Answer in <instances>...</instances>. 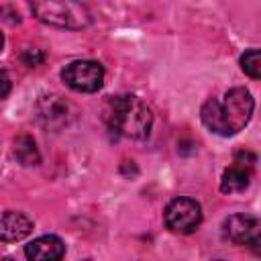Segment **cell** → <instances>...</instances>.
Wrapping results in <instances>:
<instances>
[{
    "label": "cell",
    "instance_id": "cell-1",
    "mask_svg": "<svg viewBox=\"0 0 261 261\" xmlns=\"http://www.w3.org/2000/svg\"><path fill=\"white\" fill-rule=\"evenodd\" d=\"M255 100L249 90L232 88L220 98H208L200 110L206 128L220 137H230L243 130L253 116Z\"/></svg>",
    "mask_w": 261,
    "mask_h": 261
},
{
    "label": "cell",
    "instance_id": "cell-2",
    "mask_svg": "<svg viewBox=\"0 0 261 261\" xmlns=\"http://www.w3.org/2000/svg\"><path fill=\"white\" fill-rule=\"evenodd\" d=\"M104 118L110 130L124 139H147L153 126V112L151 108L137 96L122 94L108 100Z\"/></svg>",
    "mask_w": 261,
    "mask_h": 261
},
{
    "label": "cell",
    "instance_id": "cell-3",
    "mask_svg": "<svg viewBox=\"0 0 261 261\" xmlns=\"http://www.w3.org/2000/svg\"><path fill=\"white\" fill-rule=\"evenodd\" d=\"M33 14L51 27L59 29H84L92 22V14L86 4L69 2V0H41L31 4Z\"/></svg>",
    "mask_w": 261,
    "mask_h": 261
},
{
    "label": "cell",
    "instance_id": "cell-4",
    "mask_svg": "<svg viewBox=\"0 0 261 261\" xmlns=\"http://www.w3.org/2000/svg\"><path fill=\"white\" fill-rule=\"evenodd\" d=\"M61 80L73 92L92 94L98 92L104 84V67L92 59H77L61 69Z\"/></svg>",
    "mask_w": 261,
    "mask_h": 261
},
{
    "label": "cell",
    "instance_id": "cell-5",
    "mask_svg": "<svg viewBox=\"0 0 261 261\" xmlns=\"http://www.w3.org/2000/svg\"><path fill=\"white\" fill-rule=\"evenodd\" d=\"M163 220L171 232L190 234L202 222V208L192 198H173L163 212Z\"/></svg>",
    "mask_w": 261,
    "mask_h": 261
},
{
    "label": "cell",
    "instance_id": "cell-6",
    "mask_svg": "<svg viewBox=\"0 0 261 261\" xmlns=\"http://www.w3.org/2000/svg\"><path fill=\"white\" fill-rule=\"evenodd\" d=\"M224 237L234 245H249L257 247L259 243V220L251 214H232L222 224Z\"/></svg>",
    "mask_w": 261,
    "mask_h": 261
},
{
    "label": "cell",
    "instance_id": "cell-7",
    "mask_svg": "<svg viewBox=\"0 0 261 261\" xmlns=\"http://www.w3.org/2000/svg\"><path fill=\"white\" fill-rule=\"evenodd\" d=\"M69 108H71L69 102L63 100L57 94L41 96L37 100V104H35L37 118L47 128H61L63 124H67V120H69Z\"/></svg>",
    "mask_w": 261,
    "mask_h": 261
},
{
    "label": "cell",
    "instance_id": "cell-8",
    "mask_svg": "<svg viewBox=\"0 0 261 261\" xmlns=\"http://www.w3.org/2000/svg\"><path fill=\"white\" fill-rule=\"evenodd\" d=\"M24 255L29 261H61L65 255V245L55 234H43L24 247Z\"/></svg>",
    "mask_w": 261,
    "mask_h": 261
},
{
    "label": "cell",
    "instance_id": "cell-9",
    "mask_svg": "<svg viewBox=\"0 0 261 261\" xmlns=\"http://www.w3.org/2000/svg\"><path fill=\"white\" fill-rule=\"evenodd\" d=\"M33 232V220L16 210L0 214V243H16Z\"/></svg>",
    "mask_w": 261,
    "mask_h": 261
},
{
    "label": "cell",
    "instance_id": "cell-10",
    "mask_svg": "<svg viewBox=\"0 0 261 261\" xmlns=\"http://www.w3.org/2000/svg\"><path fill=\"white\" fill-rule=\"evenodd\" d=\"M249 184H251V167L241 161H234L230 167L224 169L220 179V190L224 194H239L245 192Z\"/></svg>",
    "mask_w": 261,
    "mask_h": 261
},
{
    "label": "cell",
    "instance_id": "cell-11",
    "mask_svg": "<svg viewBox=\"0 0 261 261\" xmlns=\"http://www.w3.org/2000/svg\"><path fill=\"white\" fill-rule=\"evenodd\" d=\"M12 153L18 159V163H22V165H39L41 163V155H39L37 143H35V139L31 135H18L14 139Z\"/></svg>",
    "mask_w": 261,
    "mask_h": 261
},
{
    "label": "cell",
    "instance_id": "cell-12",
    "mask_svg": "<svg viewBox=\"0 0 261 261\" xmlns=\"http://www.w3.org/2000/svg\"><path fill=\"white\" fill-rule=\"evenodd\" d=\"M241 69L253 77V80H259L261 75V55H259V49H249L241 55Z\"/></svg>",
    "mask_w": 261,
    "mask_h": 261
},
{
    "label": "cell",
    "instance_id": "cell-13",
    "mask_svg": "<svg viewBox=\"0 0 261 261\" xmlns=\"http://www.w3.org/2000/svg\"><path fill=\"white\" fill-rule=\"evenodd\" d=\"M10 86H12V84H10V77H8V73L0 69V100L8 96V92H10Z\"/></svg>",
    "mask_w": 261,
    "mask_h": 261
},
{
    "label": "cell",
    "instance_id": "cell-14",
    "mask_svg": "<svg viewBox=\"0 0 261 261\" xmlns=\"http://www.w3.org/2000/svg\"><path fill=\"white\" fill-rule=\"evenodd\" d=\"M2 47H4V37H2V33H0V51H2Z\"/></svg>",
    "mask_w": 261,
    "mask_h": 261
},
{
    "label": "cell",
    "instance_id": "cell-15",
    "mask_svg": "<svg viewBox=\"0 0 261 261\" xmlns=\"http://www.w3.org/2000/svg\"><path fill=\"white\" fill-rule=\"evenodd\" d=\"M0 261H14V259H10V257H4V259H0Z\"/></svg>",
    "mask_w": 261,
    "mask_h": 261
},
{
    "label": "cell",
    "instance_id": "cell-16",
    "mask_svg": "<svg viewBox=\"0 0 261 261\" xmlns=\"http://www.w3.org/2000/svg\"><path fill=\"white\" fill-rule=\"evenodd\" d=\"M216 261H222V259H216Z\"/></svg>",
    "mask_w": 261,
    "mask_h": 261
},
{
    "label": "cell",
    "instance_id": "cell-17",
    "mask_svg": "<svg viewBox=\"0 0 261 261\" xmlns=\"http://www.w3.org/2000/svg\"><path fill=\"white\" fill-rule=\"evenodd\" d=\"M84 261H90V259H84Z\"/></svg>",
    "mask_w": 261,
    "mask_h": 261
}]
</instances>
